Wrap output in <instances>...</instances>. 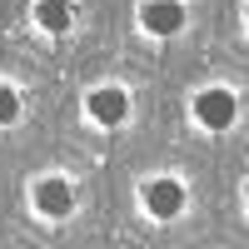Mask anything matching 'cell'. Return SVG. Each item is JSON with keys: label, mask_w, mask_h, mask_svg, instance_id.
I'll return each instance as SVG.
<instances>
[{"label": "cell", "mask_w": 249, "mask_h": 249, "mask_svg": "<svg viewBox=\"0 0 249 249\" xmlns=\"http://www.w3.org/2000/svg\"><path fill=\"white\" fill-rule=\"evenodd\" d=\"M234 115H239V105H234L230 90H204V95H195V120L204 124V130H230Z\"/></svg>", "instance_id": "obj_1"}, {"label": "cell", "mask_w": 249, "mask_h": 249, "mask_svg": "<svg viewBox=\"0 0 249 249\" xmlns=\"http://www.w3.org/2000/svg\"><path fill=\"white\" fill-rule=\"evenodd\" d=\"M85 110H90L95 124H124V115H130V95H124L120 85H100V90H90Z\"/></svg>", "instance_id": "obj_2"}, {"label": "cell", "mask_w": 249, "mask_h": 249, "mask_svg": "<svg viewBox=\"0 0 249 249\" xmlns=\"http://www.w3.org/2000/svg\"><path fill=\"white\" fill-rule=\"evenodd\" d=\"M35 210L45 214V219H65V214L75 210V190H70V179H60V175L40 179V184H35Z\"/></svg>", "instance_id": "obj_3"}, {"label": "cell", "mask_w": 249, "mask_h": 249, "mask_svg": "<svg viewBox=\"0 0 249 249\" xmlns=\"http://www.w3.org/2000/svg\"><path fill=\"white\" fill-rule=\"evenodd\" d=\"M140 25L150 35H175V30H184V5L179 0H144L140 5Z\"/></svg>", "instance_id": "obj_4"}, {"label": "cell", "mask_w": 249, "mask_h": 249, "mask_svg": "<svg viewBox=\"0 0 249 249\" xmlns=\"http://www.w3.org/2000/svg\"><path fill=\"white\" fill-rule=\"evenodd\" d=\"M144 210L155 219H175L184 210V184L179 179H150L144 184Z\"/></svg>", "instance_id": "obj_5"}, {"label": "cell", "mask_w": 249, "mask_h": 249, "mask_svg": "<svg viewBox=\"0 0 249 249\" xmlns=\"http://www.w3.org/2000/svg\"><path fill=\"white\" fill-rule=\"evenodd\" d=\"M70 20H75V5H70V0H35V25H40V30L65 35Z\"/></svg>", "instance_id": "obj_6"}, {"label": "cell", "mask_w": 249, "mask_h": 249, "mask_svg": "<svg viewBox=\"0 0 249 249\" xmlns=\"http://www.w3.org/2000/svg\"><path fill=\"white\" fill-rule=\"evenodd\" d=\"M20 120V95L10 85H0V124H15Z\"/></svg>", "instance_id": "obj_7"}]
</instances>
